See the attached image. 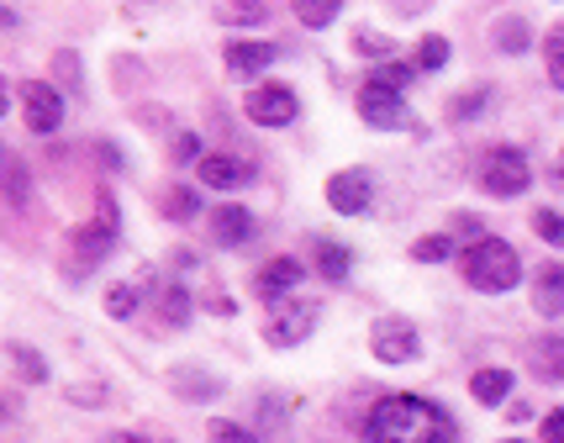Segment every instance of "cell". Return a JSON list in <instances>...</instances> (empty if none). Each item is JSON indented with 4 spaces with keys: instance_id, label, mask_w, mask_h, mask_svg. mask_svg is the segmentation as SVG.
Here are the masks:
<instances>
[{
    "instance_id": "1",
    "label": "cell",
    "mask_w": 564,
    "mask_h": 443,
    "mask_svg": "<svg viewBox=\"0 0 564 443\" xmlns=\"http://www.w3.org/2000/svg\"><path fill=\"white\" fill-rule=\"evenodd\" d=\"M369 443H454V417L422 396H386L364 417Z\"/></svg>"
},
{
    "instance_id": "2",
    "label": "cell",
    "mask_w": 564,
    "mask_h": 443,
    "mask_svg": "<svg viewBox=\"0 0 564 443\" xmlns=\"http://www.w3.org/2000/svg\"><path fill=\"white\" fill-rule=\"evenodd\" d=\"M465 280L485 295H502L522 280V259H517V248L502 243V237H480L475 248H465Z\"/></svg>"
},
{
    "instance_id": "3",
    "label": "cell",
    "mask_w": 564,
    "mask_h": 443,
    "mask_svg": "<svg viewBox=\"0 0 564 443\" xmlns=\"http://www.w3.org/2000/svg\"><path fill=\"white\" fill-rule=\"evenodd\" d=\"M117 233H121V211L111 196H95V222L74 233V254H69V275H90L101 265L111 248H117Z\"/></svg>"
},
{
    "instance_id": "4",
    "label": "cell",
    "mask_w": 564,
    "mask_h": 443,
    "mask_svg": "<svg viewBox=\"0 0 564 443\" xmlns=\"http://www.w3.org/2000/svg\"><path fill=\"white\" fill-rule=\"evenodd\" d=\"M480 185L491 196H522L533 185V170H528V153L522 148H491L485 164H480Z\"/></svg>"
},
{
    "instance_id": "5",
    "label": "cell",
    "mask_w": 564,
    "mask_h": 443,
    "mask_svg": "<svg viewBox=\"0 0 564 443\" xmlns=\"http://www.w3.org/2000/svg\"><path fill=\"white\" fill-rule=\"evenodd\" d=\"M22 121H27L37 138H48V132H59V121H63V101H59V90L48 85V80H27L22 85Z\"/></svg>"
},
{
    "instance_id": "6",
    "label": "cell",
    "mask_w": 564,
    "mask_h": 443,
    "mask_svg": "<svg viewBox=\"0 0 564 443\" xmlns=\"http://www.w3.org/2000/svg\"><path fill=\"white\" fill-rule=\"evenodd\" d=\"M359 117L369 121V127H380V132H396V127H407L412 121V112H407V101L396 95V90H386V85H369L359 90Z\"/></svg>"
},
{
    "instance_id": "7",
    "label": "cell",
    "mask_w": 564,
    "mask_h": 443,
    "mask_svg": "<svg viewBox=\"0 0 564 443\" xmlns=\"http://www.w3.org/2000/svg\"><path fill=\"white\" fill-rule=\"evenodd\" d=\"M312 327H317V301H296V295H291L285 306H274V317H269L265 333H269L274 349H291V343H301Z\"/></svg>"
},
{
    "instance_id": "8",
    "label": "cell",
    "mask_w": 564,
    "mask_h": 443,
    "mask_svg": "<svg viewBox=\"0 0 564 443\" xmlns=\"http://www.w3.org/2000/svg\"><path fill=\"white\" fill-rule=\"evenodd\" d=\"M369 349L380 364H407V359H416V327L407 317H380L369 333Z\"/></svg>"
},
{
    "instance_id": "9",
    "label": "cell",
    "mask_w": 564,
    "mask_h": 443,
    "mask_svg": "<svg viewBox=\"0 0 564 443\" xmlns=\"http://www.w3.org/2000/svg\"><path fill=\"white\" fill-rule=\"evenodd\" d=\"M369 196H375V175L369 170H338V175L327 179V201L343 211V217H364Z\"/></svg>"
},
{
    "instance_id": "10",
    "label": "cell",
    "mask_w": 564,
    "mask_h": 443,
    "mask_svg": "<svg viewBox=\"0 0 564 443\" xmlns=\"http://www.w3.org/2000/svg\"><path fill=\"white\" fill-rule=\"evenodd\" d=\"M243 112L259 121V127H291L301 106H296V95H291L285 85H259L254 95H248V106H243Z\"/></svg>"
},
{
    "instance_id": "11",
    "label": "cell",
    "mask_w": 564,
    "mask_h": 443,
    "mask_svg": "<svg viewBox=\"0 0 564 443\" xmlns=\"http://www.w3.org/2000/svg\"><path fill=\"white\" fill-rule=\"evenodd\" d=\"M196 175H201V185H211V190H243V185L254 179V164L238 159V153H207V159L196 164Z\"/></svg>"
},
{
    "instance_id": "12",
    "label": "cell",
    "mask_w": 564,
    "mask_h": 443,
    "mask_svg": "<svg viewBox=\"0 0 564 443\" xmlns=\"http://www.w3.org/2000/svg\"><path fill=\"white\" fill-rule=\"evenodd\" d=\"M301 259H269L265 269H259V280H254V291H259V301H269V306H285L291 301V291L301 285Z\"/></svg>"
},
{
    "instance_id": "13",
    "label": "cell",
    "mask_w": 564,
    "mask_h": 443,
    "mask_svg": "<svg viewBox=\"0 0 564 443\" xmlns=\"http://www.w3.org/2000/svg\"><path fill=\"white\" fill-rule=\"evenodd\" d=\"M528 370L538 381L564 385V333H543V338L528 343Z\"/></svg>"
},
{
    "instance_id": "14",
    "label": "cell",
    "mask_w": 564,
    "mask_h": 443,
    "mask_svg": "<svg viewBox=\"0 0 564 443\" xmlns=\"http://www.w3.org/2000/svg\"><path fill=\"white\" fill-rule=\"evenodd\" d=\"M211 237L216 248H243L254 237V211L248 207H216L211 211Z\"/></svg>"
},
{
    "instance_id": "15",
    "label": "cell",
    "mask_w": 564,
    "mask_h": 443,
    "mask_svg": "<svg viewBox=\"0 0 564 443\" xmlns=\"http://www.w3.org/2000/svg\"><path fill=\"white\" fill-rule=\"evenodd\" d=\"M274 59H280V48H269V43H227V74H238V80H254Z\"/></svg>"
},
{
    "instance_id": "16",
    "label": "cell",
    "mask_w": 564,
    "mask_h": 443,
    "mask_svg": "<svg viewBox=\"0 0 564 443\" xmlns=\"http://www.w3.org/2000/svg\"><path fill=\"white\" fill-rule=\"evenodd\" d=\"M533 306L543 317H560L564 312V265H543L533 275Z\"/></svg>"
},
{
    "instance_id": "17",
    "label": "cell",
    "mask_w": 564,
    "mask_h": 443,
    "mask_svg": "<svg viewBox=\"0 0 564 443\" xmlns=\"http://www.w3.org/2000/svg\"><path fill=\"white\" fill-rule=\"evenodd\" d=\"M470 390H475V401L496 407V401H506V396H512V375H506V370H480L475 381H470Z\"/></svg>"
},
{
    "instance_id": "18",
    "label": "cell",
    "mask_w": 564,
    "mask_h": 443,
    "mask_svg": "<svg viewBox=\"0 0 564 443\" xmlns=\"http://www.w3.org/2000/svg\"><path fill=\"white\" fill-rule=\"evenodd\" d=\"M138 306H143V285H138V280H117V285L106 291V312H111V317H132Z\"/></svg>"
},
{
    "instance_id": "19",
    "label": "cell",
    "mask_w": 564,
    "mask_h": 443,
    "mask_svg": "<svg viewBox=\"0 0 564 443\" xmlns=\"http://www.w3.org/2000/svg\"><path fill=\"white\" fill-rule=\"evenodd\" d=\"M169 381H175V390L179 396H190V401H211V396L222 390V381H207L201 370H175Z\"/></svg>"
},
{
    "instance_id": "20",
    "label": "cell",
    "mask_w": 564,
    "mask_h": 443,
    "mask_svg": "<svg viewBox=\"0 0 564 443\" xmlns=\"http://www.w3.org/2000/svg\"><path fill=\"white\" fill-rule=\"evenodd\" d=\"M317 269H322L327 285H338L349 275V248L343 243H317Z\"/></svg>"
},
{
    "instance_id": "21",
    "label": "cell",
    "mask_w": 564,
    "mask_h": 443,
    "mask_svg": "<svg viewBox=\"0 0 564 443\" xmlns=\"http://www.w3.org/2000/svg\"><path fill=\"white\" fill-rule=\"evenodd\" d=\"M27 196H32L27 164H22V159H16V153H11V159H5V201H11V207L22 211V207H27Z\"/></svg>"
},
{
    "instance_id": "22",
    "label": "cell",
    "mask_w": 564,
    "mask_h": 443,
    "mask_svg": "<svg viewBox=\"0 0 564 443\" xmlns=\"http://www.w3.org/2000/svg\"><path fill=\"white\" fill-rule=\"evenodd\" d=\"M158 317L169 327H185V317H190V295H185V285H164V295H158Z\"/></svg>"
},
{
    "instance_id": "23",
    "label": "cell",
    "mask_w": 564,
    "mask_h": 443,
    "mask_svg": "<svg viewBox=\"0 0 564 443\" xmlns=\"http://www.w3.org/2000/svg\"><path fill=\"white\" fill-rule=\"evenodd\" d=\"M5 354H11V364H16V375H22V381H48V364H43V354H32L27 343H11V349H5Z\"/></svg>"
},
{
    "instance_id": "24",
    "label": "cell",
    "mask_w": 564,
    "mask_h": 443,
    "mask_svg": "<svg viewBox=\"0 0 564 443\" xmlns=\"http://www.w3.org/2000/svg\"><path fill=\"white\" fill-rule=\"evenodd\" d=\"M196 211H201V196H196L190 185H179V190H169V196H164V217H175V222H190Z\"/></svg>"
},
{
    "instance_id": "25",
    "label": "cell",
    "mask_w": 564,
    "mask_h": 443,
    "mask_svg": "<svg viewBox=\"0 0 564 443\" xmlns=\"http://www.w3.org/2000/svg\"><path fill=\"white\" fill-rule=\"evenodd\" d=\"M543 59H549V80L564 90V27L549 32V43H543Z\"/></svg>"
},
{
    "instance_id": "26",
    "label": "cell",
    "mask_w": 564,
    "mask_h": 443,
    "mask_svg": "<svg viewBox=\"0 0 564 443\" xmlns=\"http://www.w3.org/2000/svg\"><path fill=\"white\" fill-rule=\"evenodd\" d=\"M444 63H448L444 37H422V43H416V69H444Z\"/></svg>"
},
{
    "instance_id": "27",
    "label": "cell",
    "mask_w": 564,
    "mask_h": 443,
    "mask_svg": "<svg viewBox=\"0 0 564 443\" xmlns=\"http://www.w3.org/2000/svg\"><path fill=\"white\" fill-rule=\"evenodd\" d=\"M296 16L306 22V27H327V22H338V0H306V5H296Z\"/></svg>"
},
{
    "instance_id": "28",
    "label": "cell",
    "mask_w": 564,
    "mask_h": 443,
    "mask_svg": "<svg viewBox=\"0 0 564 443\" xmlns=\"http://www.w3.org/2000/svg\"><path fill=\"white\" fill-rule=\"evenodd\" d=\"M412 254L422 259V265H444L448 254H454V243H448V237H416Z\"/></svg>"
},
{
    "instance_id": "29",
    "label": "cell",
    "mask_w": 564,
    "mask_h": 443,
    "mask_svg": "<svg viewBox=\"0 0 564 443\" xmlns=\"http://www.w3.org/2000/svg\"><path fill=\"white\" fill-rule=\"evenodd\" d=\"M496 48H506V54H522V48H528V27H522L517 16H512V22H502V27H496Z\"/></svg>"
},
{
    "instance_id": "30",
    "label": "cell",
    "mask_w": 564,
    "mask_h": 443,
    "mask_svg": "<svg viewBox=\"0 0 564 443\" xmlns=\"http://www.w3.org/2000/svg\"><path fill=\"white\" fill-rule=\"evenodd\" d=\"M375 85H386L401 95V90L412 85V69H407V63H380V69H375Z\"/></svg>"
},
{
    "instance_id": "31",
    "label": "cell",
    "mask_w": 564,
    "mask_h": 443,
    "mask_svg": "<svg viewBox=\"0 0 564 443\" xmlns=\"http://www.w3.org/2000/svg\"><path fill=\"white\" fill-rule=\"evenodd\" d=\"M533 233L564 248V217H560V211H533Z\"/></svg>"
},
{
    "instance_id": "32",
    "label": "cell",
    "mask_w": 564,
    "mask_h": 443,
    "mask_svg": "<svg viewBox=\"0 0 564 443\" xmlns=\"http://www.w3.org/2000/svg\"><path fill=\"white\" fill-rule=\"evenodd\" d=\"M216 16H222V22H243V27H259L269 16V5H222Z\"/></svg>"
},
{
    "instance_id": "33",
    "label": "cell",
    "mask_w": 564,
    "mask_h": 443,
    "mask_svg": "<svg viewBox=\"0 0 564 443\" xmlns=\"http://www.w3.org/2000/svg\"><path fill=\"white\" fill-rule=\"evenodd\" d=\"M211 443H259L248 428H238V422H227V417H216L211 422Z\"/></svg>"
},
{
    "instance_id": "34",
    "label": "cell",
    "mask_w": 564,
    "mask_h": 443,
    "mask_svg": "<svg viewBox=\"0 0 564 443\" xmlns=\"http://www.w3.org/2000/svg\"><path fill=\"white\" fill-rule=\"evenodd\" d=\"M485 101H491V90H475V95H459V101L448 106V117H454V121H470V117L480 112V106H485Z\"/></svg>"
},
{
    "instance_id": "35",
    "label": "cell",
    "mask_w": 564,
    "mask_h": 443,
    "mask_svg": "<svg viewBox=\"0 0 564 443\" xmlns=\"http://www.w3.org/2000/svg\"><path fill=\"white\" fill-rule=\"evenodd\" d=\"M354 48L364 54V59H375V54L386 59V54H390V37H375V32H359V37H354Z\"/></svg>"
},
{
    "instance_id": "36",
    "label": "cell",
    "mask_w": 564,
    "mask_h": 443,
    "mask_svg": "<svg viewBox=\"0 0 564 443\" xmlns=\"http://www.w3.org/2000/svg\"><path fill=\"white\" fill-rule=\"evenodd\" d=\"M543 439H549V443H564V407H554V412L543 417Z\"/></svg>"
},
{
    "instance_id": "37",
    "label": "cell",
    "mask_w": 564,
    "mask_h": 443,
    "mask_svg": "<svg viewBox=\"0 0 564 443\" xmlns=\"http://www.w3.org/2000/svg\"><path fill=\"white\" fill-rule=\"evenodd\" d=\"M175 159H179V164H190V159L201 164L207 153H201V143H196V138H179V143H175Z\"/></svg>"
},
{
    "instance_id": "38",
    "label": "cell",
    "mask_w": 564,
    "mask_h": 443,
    "mask_svg": "<svg viewBox=\"0 0 564 443\" xmlns=\"http://www.w3.org/2000/svg\"><path fill=\"white\" fill-rule=\"evenodd\" d=\"M69 401H101V385H74Z\"/></svg>"
},
{
    "instance_id": "39",
    "label": "cell",
    "mask_w": 564,
    "mask_h": 443,
    "mask_svg": "<svg viewBox=\"0 0 564 443\" xmlns=\"http://www.w3.org/2000/svg\"><path fill=\"white\" fill-rule=\"evenodd\" d=\"M106 443H149V439H138V433H117V439H106Z\"/></svg>"
},
{
    "instance_id": "40",
    "label": "cell",
    "mask_w": 564,
    "mask_h": 443,
    "mask_svg": "<svg viewBox=\"0 0 564 443\" xmlns=\"http://www.w3.org/2000/svg\"><path fill=\"white\" fill-rule=\"evenodd\" d=\"M554 185H564V153H560V170H554Z\"/></svg>"
},
{
    "instance_id": "41",
    "label": "cell",
    "mask_w": 564,
    "mask_h": 443,
    "mask_svg": "<svg viewBox=\"0 0 564 443\" xmlns=\"http://www.w3.org/2000/svg\"><path fill=\"white\" fill-rule=\"evenodd\" d=\"M512 443H522V439H512Z\"/></svg>"
}]
</instances>
